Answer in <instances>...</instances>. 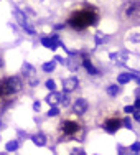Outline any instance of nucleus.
Here are the masks:
<instances>
[{"mask_svg": "<svg viewBox=\"0 0 140 155\" xmlns=\"http://www.w3.org/2000/svg\"><path fill=\"white\" fill-rule=\"evenodd\" d=\"M60 129H61V134L64 135V137L71 139V137H76V135L79 134L81 129H83V125L74 119H66L60 124Z\"/></svg>", "mask_w": 140, "mask_h": 155, "instance_id": "nucleus-3", "label": "nucleus"}, {"mask_svg": "<svg viewBox=\"0 0 140 155\" xmlns=\"http://www.w3.org/2000/svg\"><path fill=\"white\" fill-rule=\"evenodd\" d=\"M21 71H23V74L28 76V78H33V76L36 74L35 68H33L31 64H28V63H23V66H21Z\"/></svg>", "mask_w": 140, "mask_h": 155, "instance_id": "nucleus-13", "label": "nucleus"}, {"mask_svg": "<svg viewBox=\"0 0 140 155\" xmlns=\"http://www.w3.org/2000/svg\"><path fill=\"white\" fill-rule=\"evenodd\" d=\"M135 79H137V81H138V84H140V78H138V76H137V78H135Z\"/></svg>", "mask_w": 140, "mask_h": 155, "instance_id": "nucleus-32", "label": "nucleus"}, {"mask_svg": "<svg viewBox=\"0 0 140 155\" xmlns=\"http://www.w3.org/2000/svg\"><path fill=\"white\" fill-rule=\"evenodd\" d=\"M58 114H60V109L54 107V106H53V107H51L50 110H48V116H50V117H56Z\"/></svg>", "mask_w": 140, "mask_h": 155, "instance_id": "nucleus-21", "label": "nucleus"}, {"mask_svg": "<svg viewBox=\"0 0 140 155\" xmlns=\"http://www.w3.org/2000/svg\"><path fill=\"white\" fill-rule=\"evenodd\" d=\"M60 102H61V104L63 106H64V107H66V106H69V97H68V96H61V99H60Z\"/></svg>", "mask_w": 140, "mask_h": 155, "instance_id": "nucleus-24", "label": "nucleus"}, {"mask_svg": "<svg viewBox=\"0 0 140 155\" xmlns=\"http://www.w3.org/2000/svg\"><path fill=\"white\" fill-rule=\"evenodd\" d=\"M124 110H125V112H127V114H134V112H135V110H137V109H135L134 106H125V109H124Z\"/></svg>", "mask_w": 140, "mask_h": 155, "instance_id": "nucleus-25", "label": "nucleus"}, {"mask_svg": "<svg viewBox=\"0 0 140 155\" xmlns=\"http://www.w3.org/2000/svg\"><path fill=\"white\" fill-rule=\"evenodd\" d=\"M54 68H56V63L54 61H50V63H45V64H43V71H46V73L54 71Z\"/></svg>", "mask_w": 140, "mask_h": 155, "instance_id": "nucleus-17", "label": "nucleus"}, {"mask_svg": "<svg viewBox=\"0 0 140 155\" xmlns=\"http://www.w3.org/2000/svg\"><path fill=\"white\" fill-rule=\"evenodd\" d=\"M2 66H3V61H2V58H0V68H2Z\"/></svg>", "mask_w": 140, "mask_h": 155, "instance_id": "nucleus-31", "label": "nucleus"}, {"mask_svg": "<svg viewBox=\"0 0 140 155\" xmlns=\"http://www.w3.org/2000/svg\"><path fill=\"white\" fill-rule=\"evenodd\" d=\"M54 61H60L61 64H66V60H63L61 56H56V58H54Z\"/></svg>", "mask_w": 140, "mask_h": 155, "instance_id": "nucleus-30", "label": "nucleus"}, {"mask_svg": "<svg viewBox=\"0 0 140 155\" xmlns=\"http://www.w3.org/2000/svg\"><path fill=\"white\" fill-rule=\"evenodd\" d=\"M31 140H33V143H35V145H38V147H45L46 145V137L43 134H35L31 137Z\"/></svg>", "mask_w": 140, "mask_h": 155, "instance_id": "nucleus-12", "label": "nucleus"}, {"mask_svg": "<svg viewBox=\"0 0 140 155\" xmlns=\"http://www.w3.org/2000/svg\"><path fill=\"white\" fill-rule=\"evenodd\" d=\"M97 21H99V12L96 7H91V5L76 10L68 18V23L74 30H84L87 27H94V25H97Z\"/></svg>", "mask_w": 140, "mask_h": 155, "instance_id": "nucleus-1", "label": "nucleus"}, {"mask_svg": "<svg viewBox=\"0 0 140 155\" xmlns=\"http://www.w3.org/2000/svg\"><path fill=\"white\" fill-rule=\"evenodd\" d=\"M60 99H61V94L56 93V91H51V93L46 96V102L51 106H56L58 102H60Z\"/></svg>", "mask_w": 140, "mask_h": 155, "instance_id": "nucleus-11", "label": "nucleus"}, {"mask_svg": "<svg viewBox=\"0 0 140 155\" xmlns=\"http://www.w3.org/2000/svg\"><path fill=\"white\" fill-rule=\"evenodd\" d=\"M130 150H132V152H140V142L134 143V145L130 147Z\"/></svg>", "mask_w": 140, "mask_h": 155, "instance_id": "nucleus-26", "label": "nucleus"}, {"mask_svg": "<svg viewBox=\"0 0 140 155\" xmlns=\"http://www.w3.org/2000/svg\"><path fill=\"white\" fill-rule=\"evenodd\" d=\"M73 109H74V112L78 114V116H83V114L87 110V101H86V99H83V97L76 99L74 104H73Z\"/></svg>", "mask_w": 140, "mask_h": 155, "instance_id": "nucleus-8", "label": "nucleus"}, {"mask_svg": "<svg viewBox=\"0 0 140 155\" xmlns=\"http://www.w3.org/2000/svg\"><path fill=\"white\" fill-rule=\"evenodd\" d=\"M122 124H124L127 129H130V127H132V122H130V119H129V117H125V119L122 120Z\"/></svg>", "mask_w": 140, "mask_h": 155, "instance_id": "nucleus-27", "label": "nucleus"}, {"mask_svg": "<svg viewBox=\"0 0 140 155\" xmlns=\"http://www.w3.org/2000/svg\"><path fill=\"white\" fill-rule=\"evenodd\" d=\"M15 18H17V21H18L20 25L27 21V17H25V13H23V12H20V10H17V12H15Z\"/></svg>", "mask_w": 140, "mask_h": 155, "instance_id": "nucleus-19", "label": "nucleus"}, {"mask_svg": "<svg viewBox=\"0 0 140 155\" xmlns=\"http://www.w3.org/2000/svg\"><path fill=\"white\" fill-rule=\"evenodd\" d=\"M78 86H79L78 78H68V79L63 81V89H64V93H73Z\"/></svg>", "mask_w": 140, "mask_h": 155, "instance_id": "nucleus-7", "label": "nucleus"}, {"mask_svg": "<svg viewBox=\"0 0 140 155\" xmlns=\"http://www.w3.org/2000/svg\"><path fill=\"white\" fill-rule=\"evenodd\" d=\"M120 125H122V120L120 119H117V117H110V119L106 120L104 129L107 132H110V134H114V132H117L120 129Z\"/></svg>", "mask_w": 140, "mask_h": 155, "instance_id": "nucleus-6", "label": "nucleus"}, {"mask_svg": "<svg viewBox=\"0 0 140 155\" xmlns=\"http://www.w3.org/2000/svg\"><path fill=\"white\" fill-rule=\"evenodd\" d=\"M0 125H2V122H0Z\"/></svg>", "mask_w": 140, "mask_h": 155, "instance_id": "nucleus-33", "label": "nucleus"}, {"mask_svg": "<svg viewBox=\"0 0 140 155\" xmlns=\"http://www.w3.org/2000/svg\"><path fill=\"white\" fill-rule=\"evenodd\" d=\"M46 87H48L50 91H54V87H56L54 81H53V79H48V81H46Z\"/></svg>", "mask_w": 140, "mask_h": 155, "instance_id": "nucleus-23", "label": "nucleus"}, {"mask_svg": "<svg viewBox=\"0 0 140 155\" xmlns=\"http://www.w3.org/2000/svg\"><path fill=\"white\" fill-rule=\"evenodd\" d=\"M21 27H23V28H25V30H27L28 33H30V35H35V28H33V27H31V25H30V23H28V20H27V21H25V23H21Z\"/></svg>", "mask_w": 140, "mask_h": 155, "instance_id": "nucleus-20", "label": "nucleus"}, {"mask_svg": "<svg viewBox=\"0 0 140 155\" xmlns=\"http://www.w3.org/2000/svg\"><path fill=\"white\" fill-rule=\"evenodd\" d=\"M83 64H84V68H86V71L89 73V74H99V71L94 68V64L87 60V58H84V60H83Z\"/></svg>", "mask_w": 140, "mask_h": 155, "instance_id": "nucleus-14", "label": "nucleus"}, {"mask_svg": "<svg viewBox=\"0 0 140 155\" xmlns=\"http://www.w3.org/2000/svg\"><path fill=\"white\" fill-rule=\"evenodd\" d=\"M33 109H35V110H40V109H41V104H40V102L36 101L35 104H33Z\"/></svg>", "mask_w": 140, "mask_h": 155, "instance_id": "nucleus-29", "label": "nucleus"}, {"mask_svg": "<svg viewBox=\"0 0 140 155\" xmlns=\"http://www.w3.org/2000/svg\"><path fill=\"white\" fill-rule=\"evenodd\" d=\"M41 45L43 46H46V48H50V50H56V46L58 45H63V43L60 41V40H54V38H46V36H45V38H41Z\"/></svg>", "mask_w": 140, "mask_h": 155, "instance_id": "nucleus-10", "label": "nucleus"}, {"mask_svg": "<svg viewBox=\"0 0 140 155\" xmlns=\"http://www.w3.org/2000/svg\"><path fill=\"white\" fill-rule=\"evenodd\" d=\"M21 87H23V83H21L20 78L17 76L5 78V79L0 81V99H5L17 94L18 91H21Z\"/></svg>", "mask_w": 140, "mask_h": 155, "instance_id": "nucleus-2", "label": "nucleus"}, {"mask_svg": "<svg viewBox=\"0 0 140 155\" xmlns=\"http://www.w3.org/2000/svg\"><path fill=\"white\" fill-rule=\"evenodd\" d=\"M110 60H112L116 64H119V66H124L125 64V61L129 60V53H112L110 54Z\"/></svg>", "mask_w": 140, "mask_h": 155, "instance_id": "nucleus-9", "label": "nucleus"}, {"mask_svg": "<svg viewBox=\"0 0 140 155\" xmlns=\"http://www.w3.org/2000/svg\"><path fill=\"white\" fill-rule=\"evenodd\" d=\"M122 13L127 20H132V21H138L140 20V2H127L122 8Z\"/></svg>", "mask_w": 140, "mask_h": 155, "instance_id": "nucleus-4", "label": "nucleus"}, {"mask_svg": "<svg viewBox=\"0 0 140 155\" xmlns=\"http://www.w3.org/2000/svg\"><path fill=\"white\" fill-rule=\"evenodd\" d=\"M104 41H106V36L102 35V33H96V43L101 45V43H104Z\"/></svg>", "mask_w": 140, "mask_h": 155, "instance_id": "nucleus-22", "label": "nucleus"}, {"mask_svg": "<svg viewBox=\"0 0 140 155\" xmlns=\"http://www.w3.org/2000/svg\"><path fill=\"white\" fill-rule=\"evenodd\" d=\"M134 107L137 109V110H140V97H138V99H135V104H134Z\"/></svg>", "mask_w": 140, "mask_h": 155, "instance_id": "nucleus-28", "label": "nucleus"}, {"mask_svg": "<svg viewBox=\"0 0 140 155\" xmlns=\"http://www.w3.org/2000/svg\"><path fill=\"white\" fill-rule=\"evenodd\" d=\"M5 149H7V152H15V150L18 149V142H17V140H12V142L7 143Z\"/></svg>", "mask_w": 140, "mask_h": 155, "instance_id": "nucleus-18", "label": "nucleus"}, {"mask_svg": "<svg viewBox=\"0 0 140 155\" xmlns=\"http://www.w3.org/2000/svg\"><path fill=\"white\" fill-rule=\"evenodd\" d=\"M107 93H109V96H117L120 93V87L117 86V84H112V86L107 87Z\"/></svg>", "mask_w": 140, "mask_h": 155, "instance_id": "nucleus-16", "label": "nucleus"}, {"mask_svg": "<svg viewBox=\"0 0 140 155\" xmlns=\"http://www.w3.org/2000/svg\"><path fill=\"white\" fill-rule=\"evenodd\" d=\"M130 79H132V74H130V73H122V74H119V78H117L119 84H127Z\"/></svg>", "mask_w": 140, "mask_h": 155, "instance_id": "nucleus-15", "label": "nucleus"}, {"mask_svg": "<svg viewBox=\"0 0 140 155\" xmlns=\"http://www.w3.org/2000/svg\"><path fill=\"white\" fill-rule=\"evenodd\" d=\"M125 43H127V45L140 46V27H135V28H132V30L127 31V36H125Z\"/></svg>", "mask_w": 140, "mask_h": 155, "instance_id": "nucleus-5", "label": "nucleus"}]
</instances>
